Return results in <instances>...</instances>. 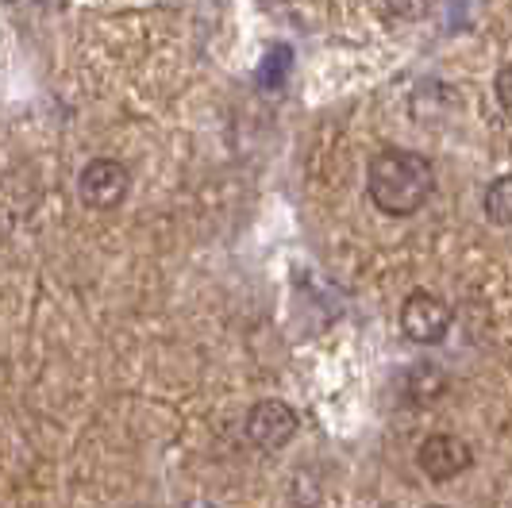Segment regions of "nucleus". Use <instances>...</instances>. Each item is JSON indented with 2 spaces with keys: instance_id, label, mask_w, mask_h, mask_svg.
<instances>
[{
  "instance_id": "1",
  "label": "nucleus",
  "mask_w": 512,
  "mask_h": 508,
  "mask_svg": "<svg viewBox=\"0 0 512 508\" xmlns=\"http://www.w3.org/2000/svg\"><path fill=\"white\" fill-rule=\"evenodd\" d=\"M366 189L385 216H416L436 193V170L424 154L385 147L382 154L370 158Z\"/></svg>"
},
{
  "instance_id": "7",
  "label": "nucleus",
  "mask_w": 512,
  "mask_h": 508,
  "mask_svg": "<svg viewBox=\"0 0 512 508\" xmlns=\"http://www.w3.org/2000/svg\"><path fill=\"white\" fill-rule=\"evenodd\" d=\"M439 0H385V12L397 20H424Z\"/></svg>"
},
{
  "instance_id": "9",
  "label": "nucleus",
  "mask_w": 512,
  "mask_h": 508,
  "mask_svg": "<svg viewBox=\"0 0 512 508\" xmlns=\"http://www.w3.org/2000/svg\"><path fill=\"white\" fill-rule=\"evenodd\" d=\"M493 89H497V104L505 108V116L512 120V66H505V70L497 74V85H493Z\"/></svg>"
},
{
  "instance_id": "8",
  "label": "nucleus",
  "mask_w": 512,
  "mask_h": 508,
  "mask_svg": "<svg viewBox=\"0 0 512 508\" xmlns=\"http://www.w3.org/2000/svg\"><path fill=\"white\" fill-rule=\"evenodd\" d=\"M285 66H289V47H274V54H270V62L262 66V81L266 85H282V77H285Z\"/></svg>"
},
{
  "instance_id": "5",
  "label": "nucleus",
  "mask_w": 512,
  "mask_h": 508,
  "mask_svg": "<svg viewBox=\"0 0 512 508\" xmlns=\"http://www.w3.org/2000/svg\"><path fill=\"white\" fill-rule=\"evenodd\" d=\"M470 462H474L470 443L447 432L428 435V439L420 443V451H416V466H420L432 482H451V478H459L462 470H470Z\"/></svg>"
},
{
  "instance_id": "4",
  "label": "nucleus",
  "mask_w": 512,
  "mask_h": 508,
  "mask_svg": "<svg viewBox=\"0 0 512 508\" xmlns=\"http://www.w3.org/2000/svg\"><path fill=\"white\" fill-rule=\"evenodd\" d=\"M247 443L258 451H282L285 443L297 435V412L285 405V401H258L247 412Z\"/></svg>"
},
{
  "instance_id": "10",
  "label": "nucleus",
  "mask_w": 512,
  "mask_h": 508,
  "mask_svg": "<svg viewBox=\"0 0 512 508\" xmlns=\"http://www.w3.org/2000/svg\"><path fill=\"white\" fill-rule=\"evenodd\" d=\"M428 508H447V505H428Z\"/></svg>"
},
{
  "instance_id": "6",
  "label": "nucleus",
  "mask_w": 512,
  "mask_h": 508,
  "mask_svg": "<svg viewBox=\"0 0 512 508\" xmlns=\"http://www.w3.org/2000/svg\"><path fill=\"white\" fill-rule=\"evenodd\" d=\"M486 216H489V224H497V228H512V174L489 181Z\"/></svg>"
},
{
  "instance_id": "2",
  "label": "nucleus",
  "mask_w": 512,
  "mask_h": 508,
  "mask_svg": "<svg viewBox=\"0 0 512 508\" xmlns=\"http://www.w3.org/2000/svg\"><path fill=\"white\" fill-rule=\"evenodd\" d=\"M401 331L412 343H443V335L451 331V308L447 301H439L432 289H412L401 305Z\"/></svg>"
},
{
  "instance_id": "3",
  "label": "nucleus",
  "mask_w": 512,
  "mask_h": 508,
  "mask_svg": "<svg viewBox=\"0 0 512 508\" xmlns=\"http://www.w3.org/2000/svg\"><path fill=\"white\" fill-rule=\"evenodd\" d=\"M128 170L116 162V158H93L81 174H77V193L81 204L93 208V212H112L116 204L128 197Z\"/></svg>"
}]
</instances>
